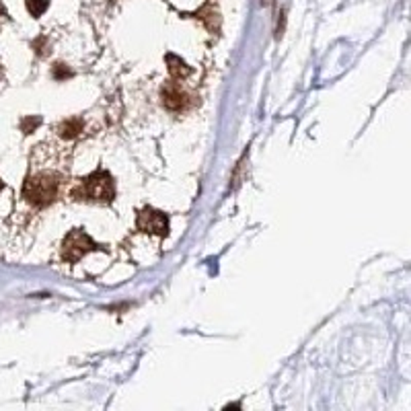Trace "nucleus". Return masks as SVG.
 Returning <instances> with one entry per match:
<instances>
[{
    "mask_svg": "<svg viewBox=\"0 0 411 411\" xmlns=\"http://www.w3.org/2000/svg\"><path fill=\"white\" fill-rule=\"evenodd\" d=\"M76 200L86 202H101L107 204L115 198V183L113 177L107 171H95L89 177H84L72 191Z\"/></svg>",
    "mask_w": 411,
    "mask_h": 411,
    "instance_id": "obj_2",
    "label": "nucleus"
},
{
    "mask_svg": "<svg viewBox=\"0 0 411 411\" xmlns=\"http://www.w3.org/2000/svg\"><path fill=\"white\" fill-rule=\"evenodd\" d=\"M54 76H56V78H62V76H70V72L64 70V64H56V66H54Z\"/></svg>",
    "mask_w": 411,
    "mask_h": 411,
    "instance_id": "obj_10",
    "label": "nucleus"
},
{
    "mask_svg": "<svg viewBox=\"0 0 411 411\" xmlns=\"http://www.w3.org/2000/svg\"><path fill=\"white\" fill-rule=\"evenodd\" d=\"M99 249V245L84 233V231H70L62 243V257L70 263L78 261L80 257H84L86 253Z\"/></svg>",
    "mask_w": 411,
    "mask_h": 411,
    "instance_id": "obj_3",
    "label": "nucleus"
},
{
    "mask_svg": "<svg viewBox=\"0 0 411 411\" xmlns=\"http://www.w3.org/2000/svg\"><path fill=\"white\" fill-rule=\"evenodd\" d=\"M58 132H60L62 138H68V140H70V138H76V136L82 132V119H76V117H74V119H68V121H64V124L60 126Z\"/></svg>",
    "mask_w": 411,
    "mask_h": 411,
    "instance_id": "obj_6",
    "label": "nucleus"
},
{
    "mask_svg": "<svg viewBox=\"0 0 411 411\" xmlns=\"http://www.w3.org/2000/svg\"><path fill=\"white\" fill-rule=\"evenodd\" d=\"M185 103H187V97H185V93L175 82H169V84L163 86V105L167 109L179 111V109L185 107Z\"/></svg>",
    "mask_w": 411,
    "mask_h": 411,
    "instance_id": "obj_5",
    "label": "nucleus"
},
{
    "mask_svg": "<svg viewBox=\"0 0 411 411\" xmlns=\"http://www.w3.org/2000/svg\"><path fill=\"white\" fill-rule=\"evenodd\" d=\"M39 124H41V117H35V119H33V117H29V119H25V121H23V132H25V134H29V132H31L33 128H37Z\"/></svg>",
    "mask_w": 411,
    "mask_h": 411,
    "instance_id": "obj_9",
    "label": "nucleus"
},
{
    "mask_svg": "<svg viewBox=\"0 0 411 411\" xmlns=\"http://www.w3.org/2000/svg\"><path fill=\"white\" fill-rule=\"evenodd\" d=\"M2 187H4V185H2V181H0V191H2Z\"/></svg>",
    "mask_w": 411,
    "mask_h": 411,
    "instance_id": "obj_12",
    "label": "nucleus"
},
{
    "mask_svg": "<svg viewBox=\"0 0 411 411\" xmlns=\"http://www.w3.org/2000/svg\"><path fill=\"white\" fill-rule=\"evenodd\" d=\"M60 183H62L60 175L49 173V171L29 175L27 181H25V185H23V198L29 204H33L37 208H43V206L51 204L58 198Z\"/></svg>",
    "mask_w": 411,
    "mask_h": 411,
    "instance_id": "obj_1",
    "label": "nucleus"
},
{
    "mask_svg": "<svg viewBox=\"0 0 411 411\" xmlns=\"http://www.w3.org/2000/svg\"><path fill=\"white\" fill-rule=\"evenodd\" d=\"M167 62L171 64L169 66V72H171V76L173 78H185V76H189V66H185V62H181L179 58H175V56H167Z\"/></svg>",
    "mask_w": 411,
    "mask_h": 411,
    "instance_id": "obj_7",
    "label": "nucleus"
},
{
    "mask_svg": "<svg viewBox=\"0 0 411 411\" xmlns=\"http://www.w3.org/2000/svg\"><path fill=\"white\" fill-rule=\"evenodd\" d=\"M136 224H138V228L142 233H148V235H154V237H167V233H169V220H167V216L163 212L154 210V208L140 210Z\"/></svg>",
    "mask_w": 411,
    "mask_h": 411,
    "instance_id": "obj_4",
    "label": "nucleus"
},
{
    "mask_svg": "<svg viewBox=\"0 0 411 411\" xmlns=\"http://www.w3.org/2000/svg\"><path fill=\"white\" fill-rule=\"evenodd\" d=\"M4 14V8H2V4H0V16Z\"/></svg>",
    "mask_w": 411,
    "mask_h": 411,
    "instance_id": "obj_11",
    "label": "nucleus"
},
{
    "mask_svg": "<svg viewBox=\"0 0 411 411\" xmlns=\"http://www.w3.org/2000/svg\"><path fill=\"white\" fill-rule=\"evenodd\" d=\"M27 8L33 16H39L47 8V0H27Z\"/></svg>",
    "mask_w": 411,
    "mask_h": 411,
    "instance_id": "obj_8",
    "label": "nucleus"
}]
</instances>
